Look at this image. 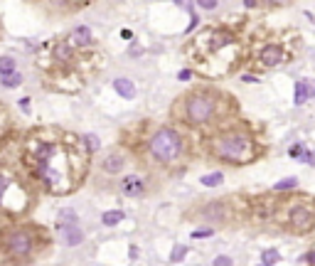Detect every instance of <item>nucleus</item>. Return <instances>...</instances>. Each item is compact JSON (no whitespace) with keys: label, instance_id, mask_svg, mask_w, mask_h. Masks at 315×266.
Listing matches in <instances>:
<instances>
[{"label":"nucleus","instance_id":"423d86ee","mask_svg":"<svg viewBox=\"0 0 315 266\" xmlns=\"http://www.w3.org/2000/svg\"><path fill=\"white\" fill-rule=\"evenodd\" d=\"M0 246L10 254V256H30V251L35 249V232L28 227H15V229H5L0 234Z\"/></svg>","mask_w":315,"mask_h":266},{"label":"nucleus","instance_id":"f704fd0d","mask_svg":"<svg viewBox=\"0 0 315 266\" xmlns=\"http://www.w3.org/2000/svg\"><path fill=\"white\" fill-rule=\"evenodd\" d=\"M121 37H123V40H131L133 32H131V30H121Z\"/></svg>","mask_w":315,"mask_h":266},{"label":"nucleus","instance_id":"a878e982","mask_svg":"<svg viewBox=\"0 0 315 266\" xmlns=\"http://www.w3.org/2000/svg\"><path fill=\"white\" fill-rule=\"evenodd\" d=\"M261 5H266V8H286V5H290L293 0H258Z\"/></svg>","mask_w":315,"mask_h":266},{"label":"nucleus","instance_id":"4be33fe9","mask_svg":"<svg viewBox=\"0 0 315 266\" xmlns=\"http://www.w3.org/2000/svg\"><path fill=\"white\" fill-rule=\"evenodd\" d=\"M15 72V59L13 57H0V77L13 74Z\"/></svg>","mask_w":315,"mask_h":266},{"label":"nucleus","instance_id":"f03ea898","mask_svg":"<svg viewBox=\"0 0 315 266\" xmlns=\"http://www.w3.org/2000/svg\"><path fill=\"white\" fill-rule=\"evenodd\" d=\"M190 52L200 67L209 69V77H222L234 64V59L224 57L222 52H239V42L229 30H204L192 42Z\"/></svg>","mask_w":315,"mask_h":266},{"label":"nucleus","instance_id":"cd10ccee","mask_svg":"<svg viewBox=\"0 0 315 266\" xmlns=\"http://www.w3.org/2000/svg\"><path fill=\"white\" fill-rule=\"evenodd\" d=\"M175 5H180L182 10H187V15L195 18V5H192V0H175Z\"/></svg>","mask_w":315,"mask_h":266},{"label":"nucleus","instance_id":"bb28decb","mask_svg":"<svg viewBox=\"0 0 315 266\" xmlns=\"http://www.w3.org/2000/svg\"><path fill=\"white\" fill-rule=\"evenodd\" d=\"M185 254H187V246H175L172 254H170V261H182Z\"/></svg>","mask_w":315,"mask_h":266},{"label":"nucleus","instance_id":"c9c22d12","mask_svg":"<svg viewBox=\"0 0 315 266\" xmlns=\"http://www.w3.org/2000/svg\"><path fill=\"white\" fill-rule=\"evenodd\" d=\"M305 259H308V264H310V266H315V251H308V256H305Z\"/></svg>","mask_w":315,"mask_h":266},{"label":"nucleus","instance_id":"a211bd4d","mask_svg":"<svg viewBox=\"0 0 315 266\" xmlns=\"http://www.w3.org/2000/svg\"><path fill=\"white\" fill-rule=\"evenodd\" d=\"M123 217H126V212H121V209H111V212H104L101 222H104L106 227H114V224H118V222H123Z\"/></svg>","mask_w":315,"mask_h":266},{"label":"nucleus","instance_id":"f8f14e48","mask_svg":"<svg viewBox=\"0 0 315 266\" xmlns=\"http://www.w3.org/2000/svg\"><path fill=\"white\" fill-rule=\"evenodd\" d=\"M52 59L57 62V64H72L77 55H74V45H69V42H57L55 47H52Z\"/></svg>","mask_w":315,"mask_h":266},{"label":"nucleus","instance_id":"b1692460","mask_svg":"<svg viewBox=\"0 0 315 266\" xmlns=\"http://www.w3.org/2000/svg\"><path fill=\"white\" fill-rule=\"evenodd\" d=\"M77 224V214L72 212V209H62V214H59V227H64V224Z\"/></svg>","mask_w":315,"mask_h":266},{"label":"nucleus","instance_id":"6ab92c4d","mask_svg":"<svg viewBox=\"0 0 315 266\" xmlns=\"http://www.w3.org/2000/svg\"><path fill=\"white\" fill-rule=\"evenodd\" d=\"M0 84H3L5 89L20 87V84H23V74H18V72H13V74H5V77H0Z\"/></svg>","mask_w":315,"mask_h":266},{"label":"nucleus","instance_id":"0eeeda50","mask_svg":"<svg viewBox=\"0 0 315 266\" xmlns=\"http://www.w3.org/2000/svg\"><path fill=\"white\" fill-rule=\"evenodd\" d=\"M286 227L293 234H308L315 227V209L308 205H295L288 209Z\"/></svg>","mask_w":315,"mask_h":266},{"label":"nucleus","instance_id":"4c0bfd02","mask_svg":"<svg viewBox=\"0 0 315 266\" xmlns=\"http://www.w3.org/2000/svg\"><path fill=\"white\" fill-rule=\"evenodd\" d=\"M5 133H8V126H5V123H0V138H3Z\"/></svg>","mask_w":315,"mask_h":266},{"label":"nucleus","instance_id":"dca6fc26","mask_svg":"<svg viewBox=\"0 0 315 266\" xmlns=\"http://www.w3.org/2000/svg\"><path fill=\"white\" fill-rule=\"evenodd\" d=\"M114 89L118 96H123V99H136V84L131 82V79H116L114 82Z\"/></svg>","mask_w":315,"mask_h":266},{"label":"nucleus","instance_id":"39448f33","mask_svg":"<svg viewBox=\"0 0 315 266\" xmlns=\"http://www.w3.org/2000/svg\"><path fill=\"white\" fill-rule=\"evenodd\" d=\"M148 153H150V158H153L155 163H160V165H175V163H180L182 155H185V138H182L175 128L163 126V128H158V131L150 136Z\"/></svg>","mask_w":315,"mask_h":266},{"label":"nucleus","instance_id":"72a5a7b5","mask_svg":"<svg viewBox=\"0 0 315 266\" xmlns=\"http://www.w3.org/2000/svg\"><path fill=\"white\" fill-rule=\"evenodd\" d=\"M303 160H308L310 165H315V150H313V153H305V155H303Z\"/></svg>","mask_w":315,"mask_h":266},{"label":"nucleus","instance_id":"2eb2a0df","mask_svg":"<svg viewBox=\"0 0 315 266\" xmlns=\"http://www.w3.org/2000/svg\"><path fill=\"white\" fill-rule=\"evenodd\" d=\"M273 209H276V200L273 197H266V195H261L254 200V212L261 214V217H268V214H273Z\"/></svg>","mask_w":315,"mask_h":266},{"label":"nucleus","instance_id":"5701e85b","mask_svg":"<svg viewBox=\"0 0 315 266\" xmlns=\"http://www.w3.org/2000/svg\"><path fill=\"white\" fill-rule=\"evenodd\" d=\"M298 185V180L295 177H288V180H281V182H276L273 185V192H283V190H293Z\"/></svg>","mask_w":315,"mask_h":266},{"label":"nucleus","instance_id":"f257e3e1","mask_svg":"<svg viewBox=\"0 0 315 266\" xmlns=\"http://www.w3.org/2000/svg\"><path fill=\"white\" fill-rule=\"evenodd\" d=\"M86 163L89 150H82L72 136L57 138L55 131L32 133L25 148V165L52 195L72 192L84 180Z\"/></svg>","mask_w":315,"mask_h":266},{"label":"nucleus","instance_id":"473e14b6","mask_svg":"<svg viewBox=\"0 0 315 266\" xmlns=\"http://www.w3.org/2000/svg\"><path fill=\"white\" fill-rule=\"evenodd\" d=\"M190 77H192V72H190V69H182V72L177 74V79H180V82H185V79H190Z\"/></svg>","mask_w":315,"mask_h":266},{"label":"nucleus","instance_id":"6e6552de","mask_svg":"<svg viewBox=\"0 0 315 266\" xmlns=\"http://www.w3.org/2000/svg\"><path fill=\"white\" fill-rule=\"evenodd\" d=\"M231 202L227 200H214V202H207V205H202L192 217H202V219H207V222H217V224H227L231 219Z\"/></svg>","mask_w":315,"mask_h":266},{"label":"nucleus","instance_id":"c756f323","mask_svg":"<svg viewBox=\"0 0 315 266\" xmlns=\"http://www.w3.org/2000/svg\"><path fill=\"white\" fill-rule=\"evenodd\" d=\"M197 5H200L202 10H214L217 8V0H195Z\"/></svg>","mask_w":315,"mask_h":266},{"label":"nucleus","instance_id":"e433bc0d","mask_svg":"<svg viewBox=\"0 0 315 266\" xmlns=\"http://www.w3.org/2000/svg\"><path fill=\"white\" fill-rule=\"evenodd\" d=\"M244 5H246V8H254V5H258V0H244Z\"/></svg>","mask_w":315,"mask_h":266},{"label":"nucleus","instance_id":"4468645a","mask_svg":"<svg viewBox=\"0 0 315 266\" xmlns=\"http://www.w3.org/2000/svg\"><path fill=\"white\" fill-rule=\"evenodd\" d=\"M123 165H126V158H123L121 153H109V158L104 160V170H106L109 175L121 173V170H123Z\"/></svg>","mask_w":315,"mask_h":266},{"label":"nucleus","instance_id":"2f4dec72","mask_svg":"<svg viewBox=\"0 0 315 266\" xmlns=\"http://www.w3.org/2000/svg\"><path fill=\"white\" fill-rule=\"evenodd\" d=\"M290 158H303V146H293V148H290Z\"/></svg>","mask_w":315,"mask_h":266},{"label":"nucleus","instance_id":"412c9836","mask_svg":"<svg viewBox=\"0 0 315 266\" xmlns=\"http://www.w3.org/2000/svg\"><path fill=\"white\" fill-rule=\"evenodd\" d=\"M276 261H281V254H278L276 249H268V251H263V254H261V264L273 266Z\"/></svg>","mask_w":315,"mask_h":266},{"label":"nucleus","instance_id":"393cba45","mask_svg":"<svg viewBox=\"0 0 315 266\" xmlns=\"http://www.w3.org/2000/svg\"><path fill=\"white\" fill-rule=\"evenodd\" d=\"M84 146H86L89 153H96V150H99V138L89 133V136H84Z\"/></svg>","mask_w":315,"mask_h":266},{"label":"nucleus","instance_id":"c85d7f7f","mask_svg":"<svg viewBox=\"0 0 315 266\" xmlns=\"http://www.w3.org/2000/svg\"><path fill=\"white\" fill-rule=\"evenodd\" d=\"M212 234H214V229H212V227H200L197 232H192L195 239H207V236H212Z\"/></svg>","mask_w":315,"mask_h":266},{"label":"nucleus","instance_id":"ddd939ff","mask_svg":"<svg viewBox=\"0 0 315 266\" xmlns=\"http://www.w3.org/2000/svg\"><path fill=\"white\" fill-rule=\"evenodd\" d=\"M62 239H64V244H69V246H79V244L84 241V232H82L77 224H64V227H62Z\"/></svg>","mask_w":315,"mask_h":266},{"label":"nucleus","instance_id":"9d476101","mask_svg":"<svg viewBox=\"0 0 315 266\" xmlns=\"http://www.w3.org/2000/svg\"><path fill=\"white\" fill-rule=\"evenodd\" d=\"M121 192L126 197H143L148 192V185H145V180L141 175H126L121 180Z\"/></svg>","mask_w":315,"mask_h":266},{"label":"nucleus","instance_id":"1a4fd4ad","mask_svg":"<svg viewBox=\"0 0 315 266\" xmlns=\"http://www.w3.org/2000/svg\"><path fill=\"white\" fill-rule=\"evenodd\" d=\"M283 59H286V47L278 45V42H271V45H266V47L258 52L256 67L258 69H271V67L281 64Z\"/></svg>","mask_w":315,"mask_h":266},{"label":"nucleus","instance_id":"7ed1b4c3","mask_svg":"<svg viewBox=\"0 0 315 266\" xmlns=\"http://www.w3.org/2000/svg\"><path fill=\"white\" fill-rule=\"evenodd\" d=\"M222 94L214 89H195L177 99L172 114L190 128H204L222 118Z\"/></svg>","mask_w":315,"mask_h":266},{"label":"nucleus","instance_id":"7c9ffc66","mask_svg":"<svg viewBox=\"0 0 315 266\" xmlns=\"http://www.w3.org/2000/svg\"><path fill=\"white\" fill-rule=\"evenodd\" d=\"M212 266H234V261H231L229 256H224V254H222V256H217V259H214V264Z\"/></svg>","mask_w":315,"mask_h":266},{"label":"nucleus","instance_id":"9b49d317","mask_svg":"<svg viewBox=\"0 0 315 266\" xmlns=\"http://www.w3.org/2000/svg\"><path fill=\"white\" fill-rule=\"evenodd\" d=\"M310 99H315V79H300V82H295V99L293 101L298 106H303Z\"/></svg>","mask_w":315,"mask_h":266},{"label":"nucleus","instance_id":"f3484780","mask_svg":"<svg viewBox=\"0 0 315 266\" xmlns=\"http://www.w3.org/2000/svg\"><path fill=\"white\" fill-rule=\"evenodd\" d=\"M72 45H79V47L91 45V30L86 28V25H79V28L72 32Z\"/></svg>","mask_w":315,"mask_h":266},{"label":"nucleus","instance_id":"58836bf2","mask_svg":"<svg viewBox=\"0 0 315 266\" xmlns=\"http://www.w3.org/2000/svg\"><path fill=\"white\" fill-rule=\"evenodd\" d=\"M261 266H266V264H261Z\"/></svg>","mask_w":315,"mask_h":266},{"label":"nucleus","instance_id":"20e7f679","mask_svg":"<svg viewBox=\"0 0 315 266\" xmlns=\"http://www.w3.org/2000/svg\"><path fill=\"white\" fill-rule=\"evenodd\" d=\"M204 148L212 158L217 160H224L229 165H246L251 160L258 158V146L254 141V136L244 128H227V131H219V133H212Z\"/></svg>","mask_w":315,"mask_h":266},{"label":"nucleus","instance_id":"aec40b11","mask_svg":"<svg viewBox=\"0 0 315 266\" xmlns=\"http://www.w3.org/2000/svg\"><path fill=\"white\" fill-rule=\"evenodd\" d=\"M224 182V173H209V175H202V185L204 187H217Z\"/></svg>","mask_w":315,"mask_h":266}]
</instances>
